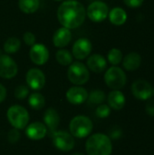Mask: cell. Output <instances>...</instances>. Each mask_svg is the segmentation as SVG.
<instances>
[{"label":"cell","instance_id":"1","mask_svg":"<svg viewBox=\"0 0 154 155\" xmlns=\"http://www.w3.org/2000/svg\"><path fill=\"white\" fill-rule=\"evenodd\" d=\"M86 17V9L77 0H66L57 9V19L65 28L75 29L83 25Z\"/></svg>","mask_w":154,"mask_h":155},{"label":"cell","instance_id":"2","mask_svg":"<svg viewBox=\"0 0 154 155\" xmlns=\"http://www.w3.org/2000/svg\"><path fill=\"white\" fill-rule=\"evenodd\" d=\"M85 150L88 155H111L113 152L111 138L104 134H94L87 139Z\"/></svg>","mask_w":154,"mask_h":155},{"label":"cell","instance_id":"3","mask_svg":"<svg viewBox=\"0 0 154 155\" xmlns=\"http://www.w3.org/2000/svg\"><path fill=\"white\" fill-rule=\"evenodd\" d=\"M6 117L10 124L17 130H22L28 125L29 114L25 108L21 105H12L6 113Z\"/></svg>","mask_w":154,"mask_h":155},{"label":"cell","instance_id":"4","mask_svg":"<svg viewBox=\"0 0 154 155\" xmlns=\"http://www.w3.org/2000/svg\"><path fill=\"white\" fill-rule=\"evenodd\" d=\"M93 122L84 115H78L72 119L69 124L70 133L74 137H87L93 131Z\"/></svg>","mask_w":154,"mask_h":155},{"label":"cell","instance_id":"5","mask_svg":"<svg viewBox=\"0 0 154 155\" xmlns=\"http://www.w3.org/2000/svg\"><path fill=\"white\" fill-rule=\"evenodd\" d=\"M104 82L109 88L113 90H121L127 83V76L122 68L117 65H113L105 72Z\"/></svg>","mask_w":154,"mask_h":155},{"label":"cell","instance_id":"6","mask_svg":"<svg viewBox=\"0 0 154 155\" xmlns=\"http://www.w3.org/2000/svg\"><path fill=\"white\" fill-rule=\"evenodd\" d=\"M67 77L69 81L75 85H82L88 82L90 73L86 65L80 62L72 63L67 71Z\"/></svg>","mask_w":154,"mask_h":155},{"label":"cell","instance_id":"7","mask_svg":"<svg viewBox=\"0 0 154 155\" xmlns=\"http://www.w3.org/2000/svg\"><path fill=\"white\" fill-rule=\"evenodd\" d=\"M109 11L110 10L106 3L103 1H94L88 5L86 15L91 21L100 23L108 17Z\"/></svg>","mask_w":154,"mask_h":155},{"label":"cell","instance_id":"8","mask_svg":"<svg viewBox=\"0 0 154 155\" xmlns=\"http://www.w3.org/2000/svg\"><path fill=\"white\" fill-rule=\"evenodd\" d=\"M54 145L62 152H69L74 146V136L64 131H54L51 133Z\"/></svg>","mask_w":154,"mask_h":155},{"label":"cell","instance_id":"9","mask_svg":"<svg viewBox=\"0 0 154 155\" xmlns=\"http://www.w3.org/2000/svg\"><path fill=\"white\" fill-rule=\"evenodd\" d=\"M133 95L141 101H147L152 96V84L143 79H138L132 84Z\"/></svg>","mask_w":154,"mask_h":155},{"label":"cell","instance_id":"10","mask_svg":"<svg viewBox=\"0 0 154 155\" xmlns=\"http://www.w3.org/2000/svg\"><path fill=\"white\" fill-rule=\"evenodd\" d=\"M18 72L16 63L7 54H0V77L4 79L14 78Z\"/></svg>","mask_w":154,"mask_h":155},{"label":"cell","instance_id":"11","mask_svg":"<svg viewBox=\"0 0 154 155\" xmlns=\"http://www.w3.org/2000/svg\"><path fill=\"white\" fill-rule=\"evenodd\" d=\"M28 87L34 91L41 90L45 84V75L38 68H31L27 71L25 76Z\"/></svg>","mask_w":154,"mask_h":155},{"label":"cell","instance_id":"12","mask_svg":"<svg viewBox=\"0 0 154 155\" xmlns=\"http://www.w3.org/2000/svg\"><path fill=\"white\" fill-rule=\"evenodd\" d=\"M93 45L89 39L80 38L75 41L72 48V54L77 60L85 59L92 52Z\"/></svg>","mask_w":154,"mask_h":155},{"label":"cell","instance_id":"13","mask_svg":"<svg viewBox=\"0 0 154 155\" xmlns=\"http://www.w3.org/2000/svg\"><path fill=\"white\" fill-rule=\"evenodd\" d=\"M30 60L37 65L44 64L49 59V51L42 44H34L29 51Z\"/></svg>","mask_w":154,"mask_h":155},{"label":"cell","instance_id":"14","mask_svg":"<svg viewBox=\"0 0 154 155\" xmlns=\"http://www.w3.org/2000/svg\"><path fill=\"white\" fill-rule=\"evenodd\" d=\"M88 98V92L81 86H73L66 92L67 101L74 105L84 104Z\"/></svg>","mask_w":154,"mask_h":155},{"label":"cell","instance_id":"15","mask_svg":"<svg viewBox=\"0 0 154 155\" xmlns=\"http://www.w3.org/2000/svg\"><path fill=\"white\" fill-rule=\"evenodd\" d=\"M46 133H47L46 126L40 122H34L30 124L29 125L26 126V130H25L26 136L29 139L34 141L42 140L46 135Z\"/></svg>","mask_w":154,"mask_h":155},{"label":"cell","instance_id":"16","mask_svg":"<svg viewBox=\"0 0 154 155\" xmlns=\"http://www.w3.org/2000/svg\"><path fill=\"white\" fill-rule=\"evenodd\" d=\"M72 40V32L70 29L65 27L58 28L53 36L54 45L57 48H64L69 45Z\"/></svg>","mask_w":154,"mask_h":155},{"label":"cell","instance_id":"17","mask_svg":"<svg viewBox=\"0 0 154 155\" xmlns=\"http://www.w3.org/2000/svg\"><path fill=\"white\" fill-rule=\"evenodd\" d=\"M86 64H87V68L90 69L92 72L95 74H101L106 69L107 61L104 58V56H103L102 54H94L88 58Z\"/></svg>","mask_w":154,"mask_h":155},{"label":"cell","instance_id":"18","mask_svg":"<svg viewBox=\"0 0 154 155\" xmlns=\"http://www.w3.org/2000/svg\"><path fill=\"white\" fill-rule=\"evenodd\" d=\"M107 102L110 108L115 111H119L124 107L126 99L124 94L120 90H113L107 96Z\"/></svg>","mask_w":154,"mask_h":155},{"label":"cell","instance_id":"19","mask_svg":"<svg viewBox=\"0 0 154 155\" xmlns=\"http://www.w3.org/2000/svg\"><path fill=\"white\" fill-rule=\"evenodd\" d=\"M123 65L127 71H135L142 64V56L136 52H131L123 58Z\"/></svg>","mask_w":154,"mask_h":155},{"label":"cell","instance_id":"20","mask_svg":"<svg viewBox=\"0 0 154 155\" xmlns=\"http://www.w3.org/2000/svg\"><path fill=\"white\" fill-rule=\"evenodd\" d=\"M44 122L45 124V126L52 133L56 131L60 123V116L54 109L49 108L44 114Z\"/></svg>","mask_w":154,"mask_h":155},{"label":"cell","instance_id":"21","mask_svg":"<svg viewBox=\"0 0 154 155\" xmlns=\"http://www.w3.org/2000/svg\"><path fill=\"white\" fill-rule=\"evenodd\" d=\"M110 22L114 25H123L127 21V13L122 7H113L108 15Z\"/></svg>","mask_w":154,"mask_h":155},{"label":"cell","instance_id":"22","mask_svg":"<svg viewBox=\"0 0 154 155\" xmlns=\"http://www.w3.org/2000/svg\"><path fill=\"white\" fill-rule=\"evenodd\" d=\"M39 0H18V7L25 14H33L39 8Z\"/></svg>","mask_w":154,"mask_h":155},{"label":"cell","instance_id":"23","mask_svg":"<svg viewBox=\"0 0 154 155\" xmlns=\"http://www.w3.org/2000/svg\"><path fill=\"white\" fill-rule=\"evenodd\" d=\"M28 104L34 110H41L45 104V99L40 93H33L28 97Z\"/></svg>","mask_w":154,"mask_h":155},{"label":"cell","instance_id":"24","mask_svg":"<svg viewBox=\"0 0 154 155\" xmlns=\"http://www.w3.org/2000/svg\"><path fill=\"white\" fill-rule=\"evenodd\" d=\"M20 47H21V41L15 36H11L7 38L4 44V51L6 54H15L18 52Z\"/></svg>","mask_w":154,"mask_h":155},{"label":"cell","instance_id":"25","mask_svg":"<svg viewBox=\"0 0 154 155\" xmlns=\"http://www.w3.org/2000/svg\"><path fill=\"white\" fill-rule=\"evenodd\" d=\"M57 63L63 66H68L73 63V54L65 49H60L55 54Z\"/></svg>","mask_w":154,"mask_h":155},{"label":"cell","instance_id":"26","mask_svg":"<svg viewBox=\"0 0 154 155\" xmlns=\"http://www.w3.org/2000/svg\"><path fill=\"white\" fill-rule=\"evenodd\" d=\"M123 53L120 49L118 48H112L108 54H107V60L108 62L112 64V65H118L119 64H121V62L123 61Z\"/></svg>","mask_w":154,"mask_h":155},{"label":"cell","instance_id":"27","mask_svg":"<svg viewBox=\"0 0 154 155\" xmlns=\"http://www.w3.org/2000/svg\"><path fill=\"white\" fill-rule=\"evenodd\" d=\"M106 99V95L104 92L102 90H93L88 94V102L92 104H103V102Z\"/></svg>","mask_w":154,"mask_h":155},{"label":"cell","instance_id":"28","mask_svg":"<svg viewBox=\"0 0 154 155\" xmlns=\"http://www.w3.org/2000/svg\"><path fill=\"white\" fill-rule=\"evenodd\" d=\"M110 114H111V108L108 104H99L95 111L96 116L99 118H102V119L108 117L110 115Z\"/></svg>","mask_w":154,"mask_h":155},{"label":"cell","instance_id":"29","mask_svg":"<svg viewBox=\"0 0 154 155\" xmlns=\"http://www.w3.org/2000/svg\"><path fill=\"white\" fill-rule=\"evenodd\" d=\"M29 94V89L25 85H18L15 89V96L18 100H23L26 98Z\"/></svg>","mask_w":154,"mask_h":155},{"label":"cell","instance_id":"30","mask_svg":"<svg viewBox=\"0 0 154 155\" xmlns=\"http://www.w3.org/2000/svg\"><path fill=\"white\" fill-rule=\"evenodd\" d=\"M7 139H8V142L10 143H15L19 141L20 139V134L18 132L17 129H12L11 131H9L8 134H7Z\"/></svg>","mask_w":154,"mask_h":155},{"label":"cell","instance_id":"31","mask_svg":"<svg viewBox=\"0 0 154 155\" xmlns=\"http://www.w3.org/2000/svg\"><path fill=\"white\" fill-rule=\"evenodd\" d=\"M23 39H24L25 44L26 45H29V46H33L36 41L34 35L31 32H25L23 35Z\"/></svg>","mask_w":154,"mask_h":155},{"label":"cell","instance_id":"32","mask_svg":"<svg viewBox=\"0 0 154 155\" xmlns=\"http://www.w3.org/2000/svg\"><path fill=\"white\" fill-rule=\"evenodd\" d=\"M145 112L149 116L154 117V98H150L147 100L145 105Z\"/></svg>","mask_w":154,"mask_h":155},{"label":"cell","instance_id":"33","mask_svg":"<svg viewBox=\"0 0 154 155\" xmlns=\"http://www.w3.org/2000/svg\"><path fill=\"white\" fill-rule=\"evenodd\" d=\"M144 0H123V3L130 8H138L143 4Z\"/></svg>","mask_w":154,"mask_h":155},{"label":"cell","instance_id":"34","mask_svg":"<svg viewBox=\"0 0 154 155\" xmlns=\"http://www.w3.org/2000/svg\"><path fill=\"white\" fill-rule=\"evenodd\" d=\"M6 97V89L5 87L0 84V103H2Z\"/></svg>","mask_w":154,"mask_h":155},{"label":"cell","instance_id":"35","mask_svg":"<svg viewBox=\"0 0 154 155\" xmlns=\"http://www.w3.org/2000/svg\"><path fill=\"white\" fill-rule=\"evenodd\" d=\"M122 136V131L120 129H113L111 133V137L113 139H119Z\"/></svg>","mask_w":154,"mask_h":155},{"label":"cell","instance_id":"36","mask_svg":"<svg viewBox=\"0 0 154 155\" xmlns=\"http://www.w3.org/2000/svg\"><path fill=\"white\" fill-rule=\"evenodd\" d=\"M72 155H84V153H74V154Z\"/></svg>","mask_w":154,"mask_h":155},{"label":"cell","instance_id":"37","mask_svg":"<svg viewBox=\"0 0 154 155\" xmlns=\"http://www.w3.org/2000/svg\"><path fill=\"white\" fill-rule=\"evenodd\" d=\"M152 95H153V96H154V88H153V89H152Z\"/></svg>","mask_w":154,"mask_h":155},{"label":"cell","instance_id":"38","mask_svg":"<svg viewBox=\"0 0 154 155\" xmlns=\"http://www.w3.org/2000/svg\"><path fill=\"white\" fill-rule=\"evenodd\" d=\"M55 1H62V0H55Z\"/></svg>","mask_w":154,"mask_h":155}]
</instances>
